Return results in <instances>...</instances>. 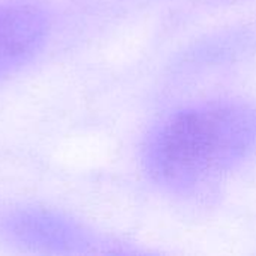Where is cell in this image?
Segmentation results:
<instances>
[{
    "label": "cell",
    "mask_w": 256,
    "mask_h": 256,
    "mask_svg": "<svg viewBox=\"0 0 256 256\" xmlns=\"http://www.w3.org/2000/svg\"><path fill=\"white\" fill-rule=\"evenodd\" d=\"M255 135V117L244 110L188 111L162 129L153 147V162L162 176L192 182L228 166L248 150Z\"/></svg>",
    "instance_id": "obj_1"
},
{
    "label": "cell",
    "mask_w": 256,
    "mask_h": 256,
    "mask_svg": "<svg viewBox=\"0 0 256 256\" xmlns=\"http://www.w3.org/2000/svg\"><path fill=\"white\" fill-rule=\"evenodd\" d=\"M48 33L45 14L22 3H0V78L27 63Z\"/></svg>",
    "instance_id": "obj_2"
}]
</instances>
